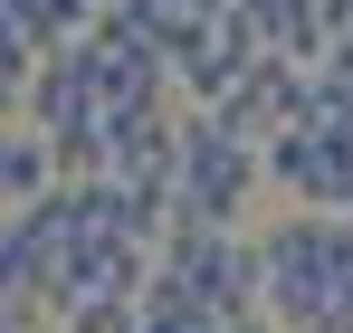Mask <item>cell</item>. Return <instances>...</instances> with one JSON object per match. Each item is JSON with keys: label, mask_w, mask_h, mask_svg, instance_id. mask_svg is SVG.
Returning <instances> with one entry per match:
<instances>
[{"label": "cell", "mask_w": 353, "mask_h": 333, "mask_svg": "<svg viewBox=\"0 0 353 333\" xmlns=\"http://www.w3.org/2000/svg\"><path fill=\"white\" fill-rule=\"evenodd\" d=\"M268 257V314L287 333H353V228L305 210V219H277L258 238Z\"/></svg>", "instance_id": "1"}, {"label": "cell", "mask_w": 353, "mask_h": 333, "mask_svg": "<svg viewBox=\"0 0 353 333\" xmlns=\"http://www.w3.org/2000/svg\"><path fill=\"white\" fill-rule=\"evenodd\" d=\"M258 171H268V153H248L220 114L191 105V124H181V181H172V219L191 228H230L239 210H248V191H258Z\"/></svg>", "instance_id": "2"}, {"label": "cell", "mask_w": 353, "mask_h": 333, "mask_svg": "<svg viewBox=\"0 0 353 333\" xmlns=\"http://www.w3.org/2000/svg\"><path fill=\"white\" fill-rule=\"evenodd\" d=\"M201 114H220L248 153H268V143H287L296 124H305V67H287V57H258L248 76L230 86V105H201Z\"/></svg>", "instance_id": "3"}, {"label": "cell", "mask_w": 353, "mask_h": 333, "mask_svg": "<svg viewBox=\"0 0 353 333\" xmlns=\"http://www.w3.org/2000/svg\"><path fill=\"white\" fill-rule=\"evenodd\" d=\"M268 181L305 210H353V143L325 124H296L287 143H268Z\"/></svg>", "instance_id": "4"}, {"label": "cell", "mask_w": 353, "mask_h": 333, "mask_svg": "<svg viewBox=\"0 0 353 333\" xmlns=\"http://www.w3.org/2000/svg\"><path fill=\"white\" fill-rule=\"evenodd\" d=\"M105 124V105H96V76H86V57L58 48L39 76H29V133H48V143H67V133H96Z\"/></svg>", "instance_id": "5"}, {"label": "cell", "mask_w": 353, "mask_h": 333, "mask_svg": "<svg viewBox=\"0 0 353 333\" xmlns=\"http://www.w3.org/2000/svg\"><path fill=\"white\" fill-rule=\"evenodd\" d=\"M48 191H58V153H48V133L10 124V133H0V210H39Z\"/></svg>", "instance_id": "6"}, {"label": "cell", "mask_w": 353, "mask_h": 333, "mask_svg": "<svg viewBox=\"0 0 353 333\" xmlns=\"http://www.w3.org/2000/svg\"><path fill=\"white\" fill-rule=\"evenodd\" d=\"M0 295L29 305V314H48V257H39V238H29L19 210H0Z\"/></svg>", "instance_id": "7"}, {"label": "cell", "mask_w": 353, "mask_h": 333, "mask_svg": "<svg viewBox=\"0 0 353 333\" xmlns=\"http://www.w3.org/2000/svg\"><path fill=\"white\" fill-rule=\"evenodd\" d=\"M143 333H230V314H210V305H181L172 286L153 277V286H143Z\"/></svg>", "instance_id": "8"}, {"label": "cell", "mask_w": 353, "mask_h": 333, "mask_svg": "<svg viewBox=\"0 0 353 333\" xmlns=\"http://www.w3.org/2000/svg\"><path fill=\"white\" fill-rule=\"evenodd\" d=\"M58 324L67 333H143V295H77Z\"/></svg>", "instance_id": "9"}, {"label": "cell", "mask_w": 353, "mask_h": 333, "mask_svg": "<svg viewBox=\"0 0 353 333\" xmlns=\"http://www.w3.org/2000/svg\"><path fill=\"white\" fill-rule=\"evenodd\" d=\"M19 114H29V76H0V133H10Z\"/></svg>", "instance_id": "10"}, {"label": "cell", "mask_w": 353, "mask_h": 333, "mask_svg": "<svg viewBox=\"0 0 353 333\" xmlns=\"http://www.w3.org/2000/svg\"><path fill=\"white\" fill-rule=\"evenodd\" d=\"M0 333H29V305H10V295H0Z\"/></svg>", "instance_id": "11"}, {"label": "cell", "mask_w": 353, "mask_h": 333, "mask_svg": "<svg viewBox=\"0 0 353 333\" xmlns=\"http://www.w3.org/2000/svg\"><path fill=\"white\" fill-rule=\"evenodd\" d=\"M344 228H353V210H344Z\"/></svg>", "instance_id": "12"}]
</instances>
